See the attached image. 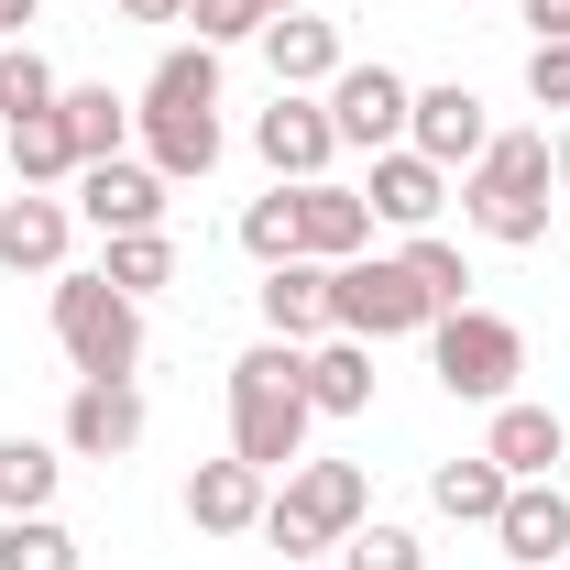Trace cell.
Instances as JSON below:
<instances>
[{
    "label": "cell",
    "mask_w": 570,
    "mask_h": 570,
    "mask_svg": "<svg viewBox=\"0 0 570 570\" xmlns=\"http://www.w3.org/2000/svg\"><path fill=\"white\" fill-rule=\"evenodd\" d=\"M142 165L165 176V187H187V176H209L219 165V45H176L165 67L142 77Z\"/></svg>",
    "instance_id": "obj_1"
},
{
    "label": "cell",
    "mask_w": 570,
    "mask_h": 570,
    "mask_svg": "<svg viewBox=\"0 0 570 570\" xmlns=\"http://www.w3.org/2000/svg\"><path fill=\"white\" fill-rule=\"evenodd\" d=\"M296 362H307L296 341H264V352L230 362V461H253L264 483L307 461V417H318V406H307Z\"/></svg>",
    "instance_id": "obj_2"
},
{
    "label": "cell",
    "mask_w": 570,
    "mask_h": 570,
    "mask_svg": "<svg viewBox=\"0 0 570 570\" xmlns=\"http://www.w3.org/2000/svg\"><path fill=\"white\" fill-rule=\"evenodd\" d=\"M549 132H494L483 154H472V176H461V209H472V230L483 242H504V253H527V242H549Z\"/></svg>",
    "instance_id": "obj_3"
},
{
    "label": "cell",
    "mask_w": 570,
    "mask_h": 570,
    "mask_svg": "<svg viewBox=\"0 0 570 570\" xmlns=\"http://www.w3.org/2000/svg\"><path fill=\"white\" fill-rule=\"evenodd\" d=\"M56 352L77 362V384H110L142 362V296L110 275H56Z\"/></svg>",
    "instance_id": "obj_4"
},
{
    "label": "cell",
    "mask_w": 570,
    "mask_h": 570,
    "mask_svg": "<svg viewBox=\"0 0 570 570\" xmlns=\"http://www.w3.org/2000/svg\"><path fill=\"white\" fill-rule=\"evenodd\" d=\"M362 504H373L362 461H296L285 494L264 504V538H275L285 560H318V549H341V538L362 527Z\"/></svg>",
    "instance_id": "obj_5"
},
{
    "label": "cell",
    "mask_w": 570,
    "mask_h": 570,
    "mask_svg": "<svg viewBox=\"0 0 570 570\" xmlns=\"http://www.w3.org/2000/svg\"><path fill=\"white\" fill-rule=\"evenodd\" d=\"M428 362L461 406H504L515 373H527V330L494 318V307H450V318H428Z\"/></svg>",
    "instance_id": "obj_6"
},
{
    "label": "cell",
    "mask_w": 570,
    "mask_h": 570,
    "mask_svg": "<svg viewBox=\"0 0 570 570\" xmlns=\"http://www.w3.org/2000/svg\"><path fill=\"white\" fill-rule=\"evenodd\" d=\"M428 318H439V307L417 296L406 253H352V264H330V330H341V341H406Z\"/></svg>",
    "instance_id": "obj_7"
},
{
    "label": "cell",
    "mask_w": 570,
    "mask_h": 570,
    "mask_svg": "<svg viewBox=\"0 0 570 570\" xmlns=\"http://www.w3.org/2000/svg\"><path fill=\"white\" fill-rule=\"evenodd\" d=\"M406 110H417V88L395 67H341L330 77V132L352 142V154H395L406 142Z\"/></svg>",
    "instance_id": "obj_8"
},
{
    "label": "cell",
    "mask_w": 570,
    "mask_h": 570,
    "mask_svg": "<svg viewBox=\"0 0 570 570\" xmlns=\"http://www.w3.org/2000/svg\"><path fill=\"white\" fill-rule=\"evenodd\" d=\"M253 154L275 165V187H307V176H330V154H341V132H330V99H307V88H275V110L253 121Z\"/></svg>",
    "instance_id": "obj_9"
},
{
    "label": "cell",
    "mask_w": 570,
    "mask_h": 570,
    "mask_svg": "<svg viewBox=\"0 0 570 570\" xmlns=\"http://www.w3.org/2000/svg\"><path fill=\"white\" fill-rule=\"evenodd\" d=\"M77 219L110 242V230H165V176L110 154V165H77Z\"/></svg>",
    "instance_id": "obj_10"
},
{
    "label": "cell",
    "mask_w": 570,
    "mask_h": 570,
    "mask_svg": "<svg viewBox=\"0 0 570 570\" xmlns=\"http://www.w3.org/2000/svg\"><path fill=\"white\" fill-rule=\"evenodd\" d=\"M296 253H307V264H352V253H373V198L307 176V187H296Z\"/></svg>",
    "instance_id": "obj_11"
},
{
    "label": "cell",
    "mask_w": 570,
    "mask_h": 570,
    "mask_svg": "<svg viewBox=\"0 0 570 570\" xmlns=\"http://www.w3.org/2000/svg\"><path fill=\"white\" fill-rule=\"evenodd\" d=\"M406 142H417L439 176H472V154H483L494 132H483V99L450 77V88H417V110H406Z\"/></svg>",
    "instance_id": "obj_12"
},
{
    "label": "cell",
    "mask_w": 570,
    "mask_h": 570,
    "mask_svg": "<svg viewBox=\"0 0 570 570\" xmlns=\"http://www.w3.org/2000/svg\"><path fill=\"white\" fill-rule=\"evenodd\" d=\"M67 450H77V461H121V450H142V395H132V373L77 384V395H67Z\"/></svg>",
    "instance_id": "obj_13"
},
{
    "label": "cell",
    "mask_w": 570,
    "mask_h": 570,
    "mask_svg": "<svg viewBox=\"0 0 570 570\" xmlns=\"http://www.w3.org/2000/svg\"><path fill=\"white\" fill-rule=\"evenodd\" d=\"M67 230H77L67 198L22 187V198H0V264L11 275H67Z\"/></svg>",
    "instance_id": "obj_14"
},
{
    "label": "cell",
    "mask_w": 570,
    "mask_h": 570,
    "mask_svg": "<svg viewBox=\"0 0 570 570\" xmlns=\"http://www.w3.org/2000/svg\"><path fill=\"white\" fill-rule=\"evenodd\" d=\"M362 198H373V219H384V230H428V219H439V198H450V176L428 165L417 142H395V154H373V187H362Z\"/></svg>",
    "instance_id": "obj_15"
},
{
    "label": "cell",
    "mask_w": 570,
    "mask_h": 570,
    "mask_svg": "<svg viewBox=\"0 0 570 570\" xmlns=\"http://www.w3.org/2000/svg\"><path fill=\"white\" fill-rule=\"evenodd\" d=\"M264 472H253V461H198V472H187V515H198V527H209V538H253V527H264Z\"/></svg>",
    "instance_id": "obj_16"
},
{
    "label": "cell",
    "mask_w": 570,
    "mask_h": 570,
    "mask_svg": "<svg viewBox=\"0 0 570 570\" xmlns=\"http://www.w3.org/2000/svg\"><path fill=\"white\" fill-rule=\"evenodd\" d=\"M264 67H275V88H330L352 56H341V33H330L318 11H275V22H264Z\"/></svg>",
    "instance_id": "obj_17"
},
{
    "label": "cell",
    "mask_w": 570,
    "mask_h": 570,
    "mask_svg": "<svg viewBox=\"0 0 570 570\" xmlns=\"http://www.w3.org/2000/svg\"><path fill=\"white\" fill-rule=\"evenodd\" d=\"M264 330L307 352V341L330 330V264H307V253H285V264H264Z\"/></svg>",
    "instance_id": "obj_18"
},
{
    "label": "cell",
    "mask_w": 570,
    "mask_h": 570,
    "mask_svg": "<svg viewBox=\"0 0 570 570\" xmlns=\"http://www.w3.org/2000/svg\"><path fill=\"white\" fill-rule=\"evenodd\" d=\"M494 538H504V560L549 570V560L570 549V494H560V483H515V494H504V515H494Z\"/></svg>",
    "instance_id": "obj_19"
},
{
    "label": "cell",
    "mask_w": 570,
    "mask_h": 570,
    "mask_svg": "<svg viewBox=\"0 0 570 570\" xmlns=\"http://www.w3.org/2000/svg\"><path fill=\"white\" fill-rule=\"evenodd\" d=\"M504 461V483H549V461H560L570 439H560V406H527V395H504L494 406V439H483Z\"/></svg>",
    "instance_id": "obj_20"
},
{
    "label": "cell",
    "mask_w": 570,
    "mask_h": 570,
    "mask_svg": "<svg viewBox=\"0 0 570 570\" xmlns=\"http://www.w3.org/2000/svg\"><path fill=\"white\" fill-rule=\"evenodd\" d=\"M296 384H307L318 417H362V406H373V341H341V330H330L318 352L296 362Z\"/></svg>",
    "instance_id": "obj_21"
},
{
    "label": "cell",
    "mask_w": 570,
    "mask_h": 570,
    "mask_svg": "<svg viewBox=\"0 0 570 570\" xmlns=\"http://www.w3.org/2000/svg\"><path fill=\"white\" fill-rule=\"evenodd\" d=\"M56 121H67L77 165H110V154L132 142V99H121V88H67V99H56Z\"/></svg>",
    "instance_id": "obj_22"
},
{
    "label": "cell",
    "mask_w": 570,
    "mask_h": 570,
    "mask_svg": "<svg viewBox=\"0 0 570 570\" xmlns=\"http://www.w3.org/2000/svg\"><path fill=\"white\" fill-rule=\"evenodd\" d=\"M428 494H439V515H450V527H494L515 483H504L494 450H472V461H439V483H428Z\"/></svg>",
    "instance_id": "obj_23"
},
{
    "label": "cell",
    "mask_w": 570,
    "mask_h": 570,
    "mask_svg": "<svg viewBox=\"0 0 570 570\" xmlns=\"http://www.w3.org/2000/svg\"><path fill=\"white\" fill-rule=\"evenodd\" d=\"M56 472H67V461H56L45 439H0V515H45V504H56Z\"/></svg>",
    "instance_id": "obj_24"
},
{
    "label": "cell",
    "mask_w": 570,
    "mask_h": 570,
    "mask_svg": "<svg viewBox=\"0 0 570 570\" xmlns=\"http://www.w3.org/2000/svg\"><path fill=\"white\" fill-rule=\"evenodd\" d=\"M56 99H67V77L45 67L33 45H0V132H11V121H45Z\"/></svg>",
    "instance_id": "obj_25"
},
{
    "label": "cell",
    "mask_w": 570,
    "mask_h": 570,
    "mask_svg": "<svg viewBox=\"0 0 570 570\" xmlns=\"http://www.w3.org/2000/svg\"><path fill=\"white\" fill-rule=\"evenodd\" d=\"M99 275L121 285V296H154V285H176V242H165V230H110Z\"/></svg>",
    "instance_id": "obj_26"
},
{
    "label": "cell",
    "mask_w": 570,
    "mask_h": 570,
    "mask_svg": "<svg viewBox=\"0 0 570 570\" xmlns=\"http://www.w3.org/2000/svg\"><path fill=\"white\" fill-rule=\"evenodd\" d=\"M11 165H22V187H56V176H77V142H67V121L45 110V121H11Z\"/></svg>",
    "instance_id": "obj_27"
},
{
    "label": "cell",
    "mask_w": 570,
    "mask_h": 570,
    "mask_svg": "<svg viewBox=\"0 0 570 570\" xmlns=\"http://www.w3.org/2000/svg\"><path fill=\"white\" fill-rule=\"evenodd\" d=\"M406 275H417V296L450 318V307H472V264L450 253V242H428V230H406Z\"/></svg>",
    "instance_id": "obj_28"
},
{
    "label": "cell",
    "mask_w": 570,
    "mask_h": 570,
    "mask_svg": "<svg viewBox=\"0 0 570 570\" xmlns=\"http://www.w3.org/2000/svg\"><path fill=\"white\" fill-rule=\"evenodd\" d=\"M0 570H77V538L56 515H11L0 527Z\"/></svg>",
    "instance_id": "obj_29"
},
{
    "label": "cell",
    "mask_w": 570,
    "mask_h": 570,
    "mask_svg": "<svg viewBox=\"0 0 570 570\" xmlns=\"http://www.w3.org/2000/svg\"><path fill=\"white\" fill-rule=\"evenodd\" d=\"M242 253H253V264H285V253H296V187H275V198L242 209Z\"/></svg>",
    "instance_id": "obj_30"
},
{
    "label": "cell",
    "mask_w": 570,
    "mask_h": 570,
    "mask_svg": "<svg viewBox=\"0 0 570 570\" xmlns=\"http://www.w3.org/2000/svg\"><path fill=\"white\" fill-rule=\"evenodd\" d=\"M341 570H428V549L406 527H352V538H341Z\"/></svg>",
    "instance_id": "obj_31"
},
{
    "label": "cell",
    "mask_w": 570,
    "mask_h": 570,
    "mask_svg": "<svg viewBox=\"0 0 570 570\" xmlns=\"http://www.w3.org/2000/svg\"><path fill=\"white\" fill-rule=\"evenodd\" d=\"M187 22H198V45H242V33H264L275 11H264V0H187Z\"/></svg>",
    "instance_id": "obj_32"
},
{
    "label": "cell",
    "mask_w": 570,
    "mask_h": 570,
    "mask_svg": "<svg viewBox=\"0 0 570 570\" xmlns=\"http://www.w3.org/2000/svg\"><path fill=\"white\" fill-rule=\"evenodd\" d=\"M527 99L538 110H570V45H527Z\"/></svg>",
    "instance_id": "obj_33"
},
{
    "label": "cell",
    "mask_w": 570,
    "mask_h": 570,
    "mask_svg": "<svg viewBox=\"0 0 570 570\" xmlns=\"http://www.w3.org/2000/svg\"><path fill=\"white\" fill-rule=\"evenodd\" d=\"M527 22H538V45H570V0H527Z\"/></svg>",
    "instance_id": "obj_34"
},
{
    "label": "cell",
    "mask_w": 570,
    "mask_h": 570,
    "mask_svg": "<svg viewBox=\"0 0 570 570\" xmlns=\"http://www.w3.org/2000/svg\"><path fill=\"white\" fill-rule=\"evenodd\" d=\"M132 22H187V0H121Z\"/></svg>",
    "instance_id": "obj_35"
},
{
    "label": "cell",
    "mask_w": 570,
    "mask_h": 570,
    "mask_svg": "<svg viewBox=\"0 0 570 570\" xmlns=\"http://www.w3.org/2000/svg\"><path fill=\"white\" fill-rule=\"evenodd\" d=\"M33 11H45V0H0V45H11V33H22Z\"/></svg>",
    "instance_id": "obj_36"
},
{
    "label": "cell",
    "mask_w": 570,
    "mask_h": 570,
    "mask_svg": "<svg viewBox=\"0 0 570 570\" xmlns=\"http://www.w3.org/2000/svg\"><path fill=\"white\" fill-rule=\"evenodd\" d=\"M549 176H560V187H570V132H560V142H549Z\"/></svg>",
    "instance_id": "obj_37"
},
{
    "label": "cell",
    "mask_w": 570,
    "mask_h": 570,
    "mask_svg": "<svg viewBox=\"0 0 570 570\" xmlns=\"http://www.w3.org/2000/svg\"><path fill=\"white\" fill-rule=\"evenodd\" d=\"M264 11H307V0H264Z\"/></svg>",
    "instance_id": "obj_38"
}]
</instances>
